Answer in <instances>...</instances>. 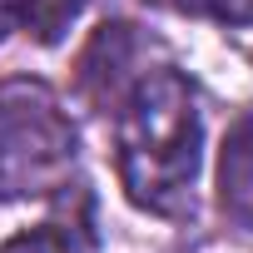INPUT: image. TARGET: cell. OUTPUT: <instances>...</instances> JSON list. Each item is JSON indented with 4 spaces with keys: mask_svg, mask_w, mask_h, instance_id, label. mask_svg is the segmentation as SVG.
Returning <instances> with one entry per match:
<instances>
[{
    "mask_svg": "<svg viewBox=\"0 0 253 253\" xmlns=\"http://www.w3.org/2000/svg\"><path fill=\"white\" fill-rule=\"evenodd\" d=\"M25 15V0H0V40L15 30V20Z\"/></svg>",
    "mask_w": 253,
    "mask_h": 253,
    "instance_id": "7",
    "label": "cell"
},
{
    "mask_svg": "<svg viewBox=\"0 0 253 253\" xmlns=\"http://www.w3.org/2000/svg\"><path fill=\"white\" fill-rule=\"evenodd\" d=\"M218 204L238 228H253V114H243L218 159Z\"/></svg>",
    "mask_w": 253,
    "mask_h": 253,
    "instance_id": "3",
    "label": "cell"
},
{
    "mask_svg": "<svg viewBox=\"0 0 253 253\" xmlns=\"http://www.w3.org/2000/svg\"><path fill=\"white\" fill-rule=\"evenodd\" d=\"M84 0H25V20L40 40H60L70 30V20L80 15Z\"/></svg>",
    "mask_w": 253,
    "mask_h": 253,
    "instance_id": "5",
    "label": "cell"
},
{
    "mask_svg": "<svg viewBox=\"0 0 253 253\" xmlns=\"http://www.w3.org/2000/svg\"><path fill=\"white\" fill-rule=\"evenodd\" d=\"M194 10H209L223 25H253V0H189Z\"/></svg>",
    "mask_w": 253,
    "mask_h": 253,
    "instance_id": "6",
    "label": "cell"
},
{
    "mask_svg": "<svg viewBox=\"0 0 253 253\" xmlns=\"http://www.w3.org/2000/svg\"><path fill=\"white\" fill-rule=\"evenodd\" d=\"M80 134L60 94L40 80L0 84V199H40L70 184Z\"/></svg>",
    "mask_w": 253,
    "mask_h": 253,
    "instance_id": "2",
    "label": "cell"
},
{
    "mask_svg": "<svg viewBox=\"0 0 253 253\" xmlns=\"http://www.w3.org/2000/svg\"><path fill=\"white\" fill-rule=\"evenodd\" d=\"M0 253H94V238L75 223H40V228L10 238Z\"/></svg>",
    "mask_w": 253,
    "mask_h": 253,
    "instance_id": "4",
    "label": "cell"
},
{
    "mask_svg": "<svg viewBox=\"0 0 253 253\" xmlns=\"http://www.w3.org/2000/svg\"><path fill=\"white\" fill-rule=\"evenodd\" d=\"M204 154L199 94L179 70L144 75L119 104L114 164L134 209L159 218H184L194 209V179Z\"/></svg>",
    "mask_w": 253,
    "mask_h": 253,
    "instance_id": "1",
    "label": "cell"
}]
</instances>
